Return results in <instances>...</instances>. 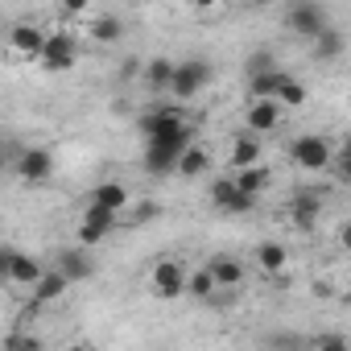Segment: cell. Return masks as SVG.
I'll return each instance as SVG.
<instances>
[{"instance_id":"cell-1","label":"cell","mask_w":351,"mask_h":351,"mask_svg":"<svg viewBox=\"0 0 351 351\" xmlns=\"http://www.w3.org/2000/svg\"><path fill=\"white\" fill-rule=\"evenodd\" d=\"M195 145V124H182L178 132H165L157 141L145 145V173L149 178H165V173H178L182 153Z\"/></svg>"},{"instance_id":"cell-2","label":"cell","mask_w":351,"mask_h":351,"mask_svg":"<svg viewBox=\"0 0 351 351\" xmlns=\"http://www.w3.org/2000/svg\"><path fill=\"white\" fill-rule=\"evenodd\" d=\"M289 161L298 169H306V173H322V169L335 165V153H330V141L322 132H302L289 145Z\"/></svg>"},{"instance_id":"cell-3","label":"cell","mask_w":351,"mask_h":351,"mask_svg":"<svg viewBox=\"0 0 351 351\" xmlns=\"http://www.w3.org/2000/svg\"><path fill=\"white\" fill-rule=\"evenodd\" d=\"M0 273H5L9 285H25V289H34V285L46 277V265H42L38 256H29V252L5 248V252H0Z\"/></svg>"},{"instance_id":"cell-4","label":"cell","mask_w":351,"mask_h":351,"mask_svg":"<svg viewBox=\"0 0 351 351\" xmlns=\"http://www.w3.org/2000/svg\"><path fill=\"white\" fill-rule=\"evenodd\" d=\"M285 25H289V34H298V38L310 42V46L330 29L326 9H322V5H310V0H302V5H293V9L285 13Z\"/></svg>"},{"instance_id":"cell-5","label":"cell","mask_w":351,"mask_h":351,"mask_svg":"<svg viewBox=\"0 0 351 351\" xmlns=\"http://www.w3.org/2000/svg\"><path fill=\"white\" fill-rule=\"evenodd\" d=\"M207 83H211V62H207V58H182L178 71H173L169 95H173V99H195Z\"/></svg>"},{"instance_id":"cell-6","label":"cell","mask_w":351,"mask_h":351,"mask_svg":"<svg viewBox=\"0 0 351 351\" xmlns=\"http://www.w3.org/2000/svg\"><path fill=\"white\" fill-rule=\"evenodd\" d=\"M75 62H79V42H75V34H66V29L50 34L46 54H42V66H46L50 75H62V71H71Z\"/></svg>"},{"instance_id":"cell-7","label":"cell","mask_w":351,"mask_h":351,"mask_svg":"<svg viewBox=\"0 0 351 351\" xmlns=\"http://www.w3.org/2000/svg\"><path fill=\"white\" fill-rule=\"evenodd\" d=\"M186 281H191V273L182 269V261H157L153 265V293L165 298V302L182 298L186 293Z\"/></svg>"},{"instance_id":"cell-8","label":"cell","mask_w":351,"mask_h":351,"mask_svg":"<svg viewBox=\"0 0 351 351\" xmlns=\"http://www.w3.org/2000/svg\"><path fill=\"white\" fill-rule=\"evenodd\" d=\"M13 173H21L29 186H42V182L54 178V153L42 149V145H25V153H21V161H17Z\"/></svg>"},{"instance_id":"cell-9","label":"cell","mask_w":351,"mask_h":351,"mask_svg":"<svg viewBox=\"0 0 351 351\" xmlns=\"http://www.w3.org/2000/svg\"><path fill=\"white\" fill-rule=\"evenodd\" d=\"M186 120H182V112L178 108H165V104H157V108H149L141 120H136V132L145 136V145L149 141H157V136H165V132H178Z\"/></svg>"},{"instance_id":"cell-10","label":"cell","mask_w":351,"mask_h":351,"mask_svg":"<svg viewBox=\"0 0 351 351\" xmlns=\"http://www.w3.org/2000/svg\"><path fill=\"white\" fill-rule=\"evenodd\" d=\"M211 203H215V211H223V215H248V211L256 207V199L244 195V191L236 186V178H215V182H211Z\"/></svg>"},{"instance_id":"cell-11","label":"cell","mask_w":351,"mask_h":351,"mask_svg":"<svg viewBox=\"0 0 351 351\" xmlns=\"http://www.w3.org/2000/svg\"><path fill=\"white\" fill-rule=\"evenodd\" d=\"M128 203H132V195H128V186H124V182H116V178L95 182V186H91V195H87V207L108 211V215H120Z\"/></svg>"},{"instance_id":"cell-12","label":"cell","mask_w":351,"mask_h":351,"mask_svg":"<svg viewBox=\"0 0 351 351\" xmlns=\"http://www.w3.org/2000/svg\"><path fill=\"white\" fill-rule=\"evenodd\" d=\"M112 228H116V215L87 207V211H83V219H79V248H95L99 240H108V236H112Z\"/></svg>"},{"instance_id":"cell-13","label":"cell","mask_w":351,"mask_h":351,"mask_svg":"<svg viewBox=\"0 0 351 351\" xmlns=\"http://www.w3.org/2000/svg\"><path fill=\"white\" fill-rule=\"evenodd\" d=\"M46 42H50V34H46V29H38V25H13V29H9V46H13L17 54L34 58V62H42Z\"/></svg>"},{"instance_id":"cell-14","label":"cell","mask_w":351,"mask_h":351,"mask_svg":"<svg viewBox=\"0 0 351 351\" xmlns=\"http://www.w3.org/2000/svg\"><path fill=\"white\" fill-rule=\"evenodd\" d=\"M244 124H248L252 136H256V132H273V128L281 124V104H277V99H252L248 112H244Z\"/></svg>"},{"instance_id":"cell-15","label":"cell","mask_w":351,"mask_h":351,"mask_svg":"<svg viewBox=\"0 0 351 351\" xmlns=\"http://www.w3.org/2000/svg\"><path fill=\"white\" fill-rule=\"evenodd\" d=\"M228 165H232V173H244V169L261 165V136L240 132V136L232 141V149H228Z\"/></svg>"},{"instance_id":"cell-16","label":"cell","mask_w":351,"mask_h":351,"mask_svg":"<svg viewBox=\"0 0 351 351\" xmlns=\"http://www.w3.org/2000/svg\"><path fill=\"white\" fill-rule=\"evenodd\" d=\"M54 269L75 285V281H87V277L95 273V261H91V252H87V248H62Z\"/></svg>"},{"instance_id":"cell-17","label":"cell","mask_w":351,"mask_h":351,"mask_svg":"<svg viewBox=\"0 0 351 351\" xmlns=\"http://www.w3.org/2000/svg\"><path fill=\"white\" fill-rule=\"evenodd\" d=\"M66 289H71V281H66L58 269H46V277L29 289V306H34V310H42V306H50V302H58Z\"/></svg>"},{"instance_id":"cell-18","label":"cell","mask_w":351,"mask_h":351,"mask_svg":"<svg viewBox=\"0 0 351 351\" xmlns=\"http://www.w3.org/2000/svg\"><path fill=\"white\" fill-rule=\"evenodd\" d=\"M207 269L215 273V281H219V289H236V285L244 281V265H240L236 256H228V252H215V256L207 261Z\"/></svg>"},{"instance_id":"cell-19","label":"cell","mask_w":351,"mask_h":351,"mask_svg":"<svg viewBox=\"0 0 351 351\" xmlns=\"http://www.w3.org/2000/svg\"><path fill=\"white\" fill-rule=\"evenodd\" d=\"M173 71H178V62H169V58H149L145 62V83L153 95H165L173 87Z\"/></svg>"},{"instance_id":"cell-20","label":"cell","mask_w":351,"mask_h":351,"mask_svg":"<svg viewBox=\"0 0 351 351\" xmlns=\"http://www.w3.org/2000/svg\"><path fill=\"white\" fill-rule=\"evenodd\" d=\"M318 211H322V199L318 195H293V207H289V215H293V223L302 228V232H310L314 223H318Z\"/></svg>"},{"instance_id":"cell-21","label":"cell","mask_w":351,"mask_h":351,"mask_svg":"<svg viewBox=\"0 0 351 351\" xmlns=\"http://www.w3.org/2000/svg\"><path fill=\"white\" fill-rule=\"evenodd\" d=\"M232 178H236V186H240L244 195L261 199V195L269 191V182H273V173H269V165H252V169H244V173H232Z\"/></svg>"},{"instance_id":"cell-22","label":"cell","mask_w":351,"mask_h":351,"mask_svg":"<svg viewBox=\"0 0 351 351\" xmlns=\"http://www.w3.org/2000/svg\"><path fill=\"white\" fill-rule=\"evenodd\" d=\"M91 38H95L99 46H112V42L124 38V21H120L116 13H99V17H91Z\"/></svg>"},{"instance_id":"cell-23","label":"cell","mask_w":351,"mask_h":351,"mask_svg":"<svg viewBox=\"0 0 351 351\" xmlns=\"http://www.w3.org/2000/svg\"><path fill=\"white\" fill-rule=\"evenodd\" d=\"M186 293H191V298H199V302H215V293H219L215 273H211L207 265H199V269L191 273V281H186Z\"/></svg>"},{"instance_id":"cell-24","label":"cell","mask_w":351,"mask_h":351,"mask_svg":"<svg viewBox=\"0 0 351 351\" xmlns=\"http://www.w3.org/2000/svg\"><path fill=\"white\" fill-rule=\"evenodd\" d=\"M310 50H314V58H322V62H335V58H343V50H347V38H343V29H335V25H330V29H326V34H322V38H318Z\"/></svg>"},{"instance_id":"cell-25","label":"cell","mask_w":351,"mask_h":351,"mask_svg":"<svg viewBox=\"0 0 351 351\" xmlns=\"http://www.w3.org/2000/svg\"><path fill=\"white\" fill-rule=\"evenodd\" d=\"M207 169H211V153L203 145H191L182 153V161H178V178H199V173H207Z\"/></svg>"},{"instance_id":"cell-26","label":"cell","mask_w":351,"mask_h":351,"mask_svg":"<svg viewBox=\"0 0 351 351\" xmlns=\"http://www.w3.org/2000/svg\"><path fill=\"white\" fill-rule=\"evenodd\" d=\"M285 71H269V75H261V79H248V91H252V99H277L281 95V87H285Z\"/></svg>"},{"instance_id":"cell-27","label":"cell","mask_w":351,"mask_h":351,"mask_svg":"<svg viewBox=\"0 0 351 351\" xmlns=\"http://www.w3.org/2000/svg\"><path fill=\"white\" fill-rule=\"evenodd\" d=\"M256 265H261L265 273H281V269L289 265V252H285V244H277V240H265V244L256 248Z\"/></svg>"},{"instance_id":"cell-28","label":"cell","mask_w":351,"mask_h":351,"mask_svg":"<svg viewBox=\"0 0 351 351\" xmlns=\"http://www.w3.org/2000/svg\"><path fill=\"white\" fill-rule=\"evenodd\" d=\"M244 71H248V79H261V75H269V71H281V66H277L273 50H252V54H248V62H244Z\"/></svg>"},{"instance_id":"cell-29","label":"cell","mask_w":351,"mask_h":351,"mask_svg":"<svg viewBox=\"0 0 351 351\" xmlns=\"http://www.w3.org/2000/svg\"><path fill=\"white\" fill-rule=\"evenodd\" d=\"M265 347H269V351H302L306 339H302L298 330H273V335L265 339Z\"/></svg>"},{"instance_id":"cell-30","label":"cell","mask_w":351,"mask_h":351,"mask_svg":"<svg viewBox=\"0 0 351 351\" xmlns=\"http://www.w3.org/2000/svg\"><path fill=\"white\" fill-rule=\"evenodd\" d=\"M306 83L302 79H285V87H281V95H277V104H285V108H302L306 104Z\"/></svg>"},{"instance_id":"cell-31","label":"cell","mask_w":351,"mask_h":351,"mask_svg":"<svg viewBox=\"0 0 351 351\" xmlns=\"http://www.w3.org/2000/svg\"><path fill=\"white\" fill-rule=\"evenodd\" d=\"M5 351H46V343H42L38 335H21V330H13V335L5 339Z\"/></svg>"},{"instance_id":"cell-32","label":"cell","mask_w":351,"mask_h":351,"mask_svg":"<svg viewBox=\"0 0 351 351\" xmlns=\"http://www.w3.org/2000/svg\"><path fill=\"white\" fill-rule=\"evenodd\" d=\"M330 169L339 173V178H343L347 186H351V141H347V145H343V149L335 153V165H330Z\"/></svg>"},{"instance_id":"cell-33","label":"cell","mask_w":351,"mask_h":351,"mask_svg":"<svg viewBox=\"0 0 351 351\" xmlns=\"http://www.w3.org/2000/svg\"><path fill=\"white\" fill-rule=\"evenodd\" d=\"M314 351H351V343L343 339V335H335V330H326L318 343H314Z\"/></svg>"},{"instance_id":"cell-34","label":"cell","mask_w":351,"mask_h":351,"mask_svg":"<svg viewBox=\"0 0 351 351\" xmlns=\"http://www.w3.org/2000/svg\"><path fill=\"white\" fill-rule=\"evenodd\" d=\"M335 236H339V248H343V252H351V219H343Z\"/></svg>"},{"instance_id":"cell-35","label":"cell","mask_w":351,"mask_h":351,"mask_svg":"<svg viewBox=\"0 0 351 351\" xmlns=\"http://www.w3.org/2000/svg\"><path fill=\"white\" fill-rule=\"evenodd\" d=\"M83 13H87L83 0H71V5H66V17H83Z\"/></svg>"},{"instance_id":"cell-36","label":"cell","mask_w":351,"mask_h":351,"mask_svg":"<svg viewBox=\"0 0 351 351\" xmlns=\"http://www.w3.org/2000/svg\"><path fill=\"white\" fill-rule=\"evenodd\" d=\"M66 351H99V347H95V343H71Z\"/></svg>"}]
</instances>
